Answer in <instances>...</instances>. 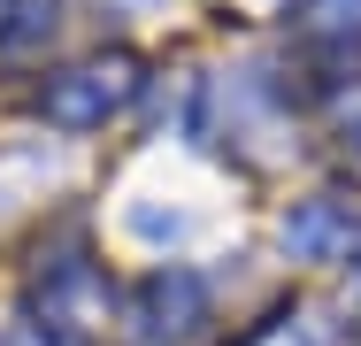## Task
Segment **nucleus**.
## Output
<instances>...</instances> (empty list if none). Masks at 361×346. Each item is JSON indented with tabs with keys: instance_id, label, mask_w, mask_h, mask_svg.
Masks as SVG:
<instances>
[{
	"instance_id": "f257e3e1",
	"label": "nucleus",
	"mask_w": 361,
	"mask_h": 346,
	"mask_svg": "<svg viewBox=\"0 0 361 346\" xmlns=\"http://www.w3.org/2000/svg\"><path fill=\"white\" fill-rule=\"evenodd\" d=\"M116 100H123V69H108V62L62 69V77L39 93L47 124H62V131H92V124H108V108H116Z\"/></svg>"
},
{
	"instance_id": "f03ea898",
	"label": "nucleus",
	"mask_w": 361,
	"mask_h": 346,
	"mask_svg": "<svg viewBox=\"0 0 361 346\" xmlns=\"http://www.w3.org/2000/svg\"><path fill=\"white\" fill-rule=\"evenodd\" d=\"M200 308H208L200 277H185V270H161V277H146L139 308H131V323H139V346H161V339H192Z\"/></svg>"
},
{
	"instance_id": "7ed1b4c3",
	"label": "nucleus",
	"mask_w": 361,
	"mask_h": 346,
	"mask_svg": "<svg viewBox=\"0 0 361 346\" xmlns=\"http://www.w3.org/2000/svg\"><path fill=\"white\" fill-rule=\"evenodd\" d=\"M285 246H300V254H331V246H346V215H338V208H300V215H292L285 223Z\"/></svg>"
},
{
	"instance_id": "20e7f679",
	"label": "nucleus",
	"mask_w": 361,
	"mask_h": 346,
	"mask_svg": "<svg viewBox=\"0 0 361 346\" xmlns=\"http://www.w3.org/2000/svg\"><path fill=\"white\" fill-rule=\"evenodd\" d=\"M16 346H77V339H62V331H47V323H23V339Z\"/></svg>"
},
{
	"instance_id": "39448f33",
	"label": "nucleus",
	"mask_w": 361,
	"mask_h": 346,
	"mask_svg": "<svg viewBox=\"0 0 361 346\" xmlns=\"http://www.w3.org/2000/svg\"><path fill=\"white\" fill-rule=\"evenodd\" d=\"M346 131L361 138V93H354V100H346Z\"/></svg>"
}]
</instances>
